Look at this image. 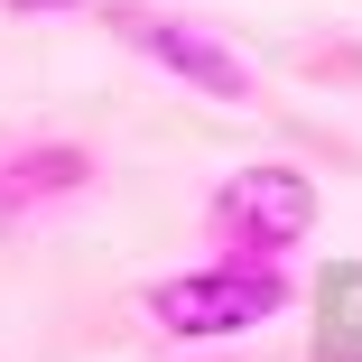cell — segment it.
<instances>
[{
	"instance_id": "cell-2",
	"label": "cell",
	"mask_w": 362,
	"mask_h": 362,
	"mask_svg": "<svg viewBox=\"0 0 362 362\" xmlns=\"http://www.w3.org/2000/svg\"><path fill=\"white\" fill-rule=\"evenodd\" d=\"M204 223H214V242H223L214 260H269V269H288V251L316 233V177L288 168V158L233 168L223 186H214Z\"/></svg>"
},
{
	"instance_id": "cell-4",
	"label": "cell",
	"mask_w": 362,
	"mask_h": 362,
	"mask_svg": "<svg viewBox=\"0 0 362 362\" xmlns=\"http://www.w3.org/2000/svg\"><path fill=\"white\" fill-rule=\"evenodd\" d=\"M84 186H93V149H75V139L10 149V158H0V223H10V214H37V204H65Z\"/></svg>"
},
{
	"instance_id": "cell-3",
	"label": "cell",
	"mask_w": 362,
	"mask_h": 362,
	"mask_svg": "<svg viewBox=\"0 0 362 362\" xmlns=\"http://www.w3.org/2000/svg\"><path fill=\"white\" fill-rule=\"evenodd\" d=\"M112 19V37L121 47H139V56H158L168 75L186 84V93H204V103H251L260 84H251V65L214 37V28H195V19H177V10H139V0H121V10H103Z\"/></svg>"
},
{
	"instance_id": "cell-5",
	"label": "cell",
	"mask_w": 362,
	"mask_h": 362,
	"mask_svg": "<svg viewBox=\"0 0 362 362\" xmlns=\"http://www.w3.org/2000/svg\"><path fill=\"white\" fill-rule=\"evenodd\" d=\"M10 10H28V19H47V10H75V0H10Z\"/></svg>"
},
{
	"instance_id": "cell-1",
	"label": "cell",
	"mask_w": 362,
	"mask_h": 362,
	"mask_svg": "<svg viewBox=\"0 0 362 362\" xmlns=\"http://www.w3.org/2000/svg\"><path fill=\"white\" fill-rule=\"evenodd\" d=\"M298 307V279L269 260H204L149 288V325L177 344H223V334H260L269 316Z\"/></svg>"
}]
</instances>
